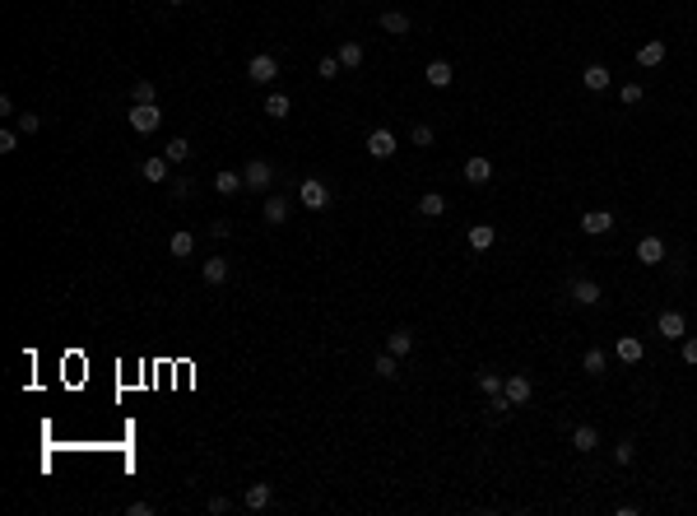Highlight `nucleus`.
Instances as JSON below:
<instances>
[{
  "mask_svg": "<svg viewBox=\"0 0 697 516\" xmlns=\"http://www.w3.org/2000/svg\"><path fill=\"white\" fill-rule=\"evenodd\" d=\"M135 135H154L163 126V112H158V102H131V112H126Z\"/></svg>",
  "mask_w": 697,
  "mask_h": 516,
  "instance_id": "1",
  "label": "nucleus"
},
{
  "mask_svg": "<svg viewBox=\"0 0 697 516\" xmlns=\"http://www.w3.org/2000/svg\"><path fill=\"white\" fill-rule=\"evenodd\" d=\"M246 79H251V84H275L279 79V61L270 56V52H256V56L246 61Z\"/></svg>",
  "mask_w": 697,
  "mask_h": 516,
  "instance_id": "2",
  "label": "nucleus"
},
{
  "mask_svg": "<svg viewBox=\"0 0 697 516\" xmlns=\"http://www.w3.org/2000/svg\"><path fill=\"white\" fill-rule=\"evenodd\" d=\"M298 200L307 205V210H326V205H330V186H326L321 177H307L298 186Z\"/></svg>",
  "mask_w": 697,
  "mask_h": 516,
  "instance_id": "3",
  "label": "nucleus"
},
{
  "mask_svg": "<svg viewBox=\"0 0 697 516\" xmlns=\"http://www.w3.org/2000/svg\"><path fill=\"white\" fill-rule=\"evenodd\" d=\"M242 181L251 186V191H266L270 181H275V163H266V158H251L242 168Z\"/></svg>",
  "mask_w": 697,
  "mask_h": 516,
  "instance_id": "4",
  "label": "nucleus"
},
{
  "mask_svg": "<svg viewBox=\"0 0 697 516\" xmlns=\"http://www.w3.org/2000/svg\"><path fill=\"white\" fill-rule=\"evenodd\" d=\"M400 149V140H395V131H386V126H376L372 135H367V154L372 158H391Z\"/></svg>",
  "mask_w": 697,
  "mask_h": 516,
  "instance_id": "5",
  "label": "nucleus"
},
{
  "mask_svg": "<svg viewBox=\"0 0 697 516\" xmlns=\"http://www.w3.org/2000/svg\"><path fill=\"white\" fill-rule=\"evenodd\" d=\"M270 503H275V484H246V493H242L246 512H266Z\"/></svg>",
  "mask_w": 697,
  "mask_h": 516,
  "instance_id": "6",
  "label": "nucleus"
},
{
  "mask_svg": "<svg viewBox=\"0 0 697 516\" xmlns=\"http://www.w3.org/2000/svg\"><path fill=\"white\" fill-rule=\"evenodd\" d=\"M614 359H619V363H642L646 359V344L637 335H619V340H614Z\"/></svg>",
  "mask_w": 697,
  "mask_h": 516,
  "instance_id": "7",
  "label": "nucleus"
},
{
  "mask_svg": "<svg viewBox=\"0 0 697 516\" xmlns=\"http://www.w3.org/2000/svg\"><path fill=\"white\" fill-rule=\"evenodd\" d=\"M502 391H507V400H511V404H525V400L535 395V382L525 377V372H511L507 382H502Z\"/></svg>",
  "mask_w": 697,
  "mask_h": 516,
  "instance_id": "8",
  "label": "nucleus"
},
{
  "mask_svg": "<svg viewBox=\"0 0 697 516\" xmlns=\"http://www.w3.org/2000/svg\"><path fill=\"white\" fill-rule=\"evenodd\" d=\"M609 228H614V214H609V210H586V214H581V233H586V237H604Z\"/></svg>",
  "mask_w": 697,
  "mask_h": 516,
  "instance_id": "9",
  "label": "nucleus"
},
{
  "mask_svg": "<svg viewBox=\"0 0 697 516\" xmlns=\"http://www.w3.org/2000/svg\"><path fill=\"white\" fill-rule=\"evenodd\" d=\"M465 181H470V186H484V181H493V163H488L484 154H470V158H465Z\"/></svg>",
  "mask_w": 697,
  "mask_h": 516,
  "instance_id": "10",
  "label": "nucleus"
},
{
  "mask_svg": "<svg viewBox=\"0 0 697 516\" xmlns=\"http://www.w3.org/2000/svg\"><path fill=\"white\" fill-rule=\"evenodd\" d=\"M140 177H144V181H154V186H163V181H167V177H172V163H167V158H163V154H154V158H144V163H140Z\"/></svg>",
  "mask_w": 697,
  "mask_h": 516,
  "instance_id": "11",
  "label": "nucleus"
},
{
  "mask_svg": "<svg viewBox=\"0 0 697 516\" xmlns=\"http://www.w3.org/2000/svg\"><path fill=\"white\" fill-rule=\"evenodd\" d=\"M655 330H660V340H684L688 335V321H684V312H660Z\"/></svg>",
  "mask_w": 697,
  "mask_h": 516,
  "instance_id": "12",
  "label": "nucleus"
},
{
  "mask_svg": "<svg viewBox=\"0 0 697 516\" xmlns=\"http://www.w3.org/2000/svg\"><path fill=\"white\" fill-rule=\"evenodd\" d=\"M637 260H642V265H660L665 260V242L655 233H646L642 242H637Z\"/></svg>",
  "mask_w": 697,
  "mask_h": 516,
  "instance_id": "13",
  "label": "nucleus"
},
{
  "mask_svg": "<svg viewBox=\"0 0 697 516\" xmlns=\"http://www.w3.org/2000/svg\"><path fill=\"white\" fill-rule=\"evenodd\" d=\"M581 79H586V89H590V93H604L609 84H614V70H609V66H600V61H590Z\"/></svg>",
  "mask_w": 697,
  "mask_h": 516,
  "instance_id": "14",
  "label": "nucleus"
},
{
  "mask_svg": "<svg viewBox=\"0 0 697 516\" xmlns=\"http://www.w3.org/2000/svg\"><path fill=\"white\" fill-rule=\"evenodd\" d=\"M423 79H428L432 89H451L455 70H451V61H428V70H423Z\"/></svg>",
  "mask_w": 697,
  "mask_h": 516,
  "instance_id": "15",
  "label": "nucleus"
},
{
  "mask_svg": "<svg viewBox=\"0 0 697 516\" xmlns=\"http://www.w3.org/2000/svg\"><path fill=\"white\" fill-rule=\"evenodd\" d=\"M465 242H470V251H488L493 242H498V228L493 224H475L470 233H465Z\"/></svg>",
  "mask_w": 697,
  "mask_h": 516,
  "instance_id": "16",
  "label": "nucleus"
},
{
  "mask_svg": "<svg viewBox=\"0 0 697 516\" xmlns=\"http://www.w3.org/2000/svg\"><path fill=\"white\" fill-rule=\"evenodd\" d=\"M200 280L214 284V289H219V284H228V260H223V256H210L205 265H200Z\"/></svg>",
  "mask_w": 697,
  "mask_h": 516,
  "instance_id": "17",
  "label": "nucleus"
},
{
  "mask_svg": "<svg viewBox=\"0 0 697 516\" xmlns=\"http://www.w3.org/2000/svg\"><path fill=\"white\" fill-rule=\"evenodd\" d=\"M572 303L595 307V303H600V284H595V280H572Z\"/></svg>",
  "mask_w": 697,
  "mask_h": 516,
  "instance_id": "18",
  "label": "nucleus"
},
{
  "mask_svg": "<svg viewBox=\"0 0 697 516\" xmlns=\"http://www.w3.org/2000/svg\"><path fill=\"white\" fill-rule=\"evenodd\" d=\"M214 191L219 196H237V191H246V181H242V172H232V168H223L219 177H214Z\"/></svg>",
  "mask_w": 697,
  "mask_h": 516,
  "instance_id": "19",
  "label": "nucleus"
},
{
  "mask_svg": "<svg viewBox=\"0 0 697 516\" xmlns=\"http://www.w3.org/2000/svg\"><path fill=\"white\" fill-rule=\"evenodd\" d=\"M167 251H172L177 260H186L191 251H196V233H186V228H177V233L167 237Z\"/></svg>",
  "mask_w": 697,
  "mask_h": 516,
  "instance_id": "20",
  "label": "nucleus"
},
{
  "mask_svg": "<svg viewBox=\"0 0 697 516\" xmlns=\"http://www.w3.org/2000/svg\"><path fill=\"white\" fill-rule=\"evenodd\" d=\"M572 447H576V451H586V456H590V451L600 447V433H595V428H590V424L572 428Z\"/></svg>",
  "mask_w": 697,
  "mask_h": 516,
  "instance_id": "21",
  "label": "nucleus"
},
{
  "mask_svg": "<svg viewBox=\"0 0 697 516\" xmlns=\"http://www.w3.org/2000/svg\"><path fill=\"white\" fill-rule=\"evenodd\" d=\"M660 61H665V42H660V37L642 42V52H637V66H646V70H651V66H660Z\"/></svg>",
  "mask_w": 697,
  "mask_h": 516,
  "instance_id": "22",
  "label": "nucleus"
},
{
  "mask_svg": "<svg viewBox=\"0 0 697 516\" xmlns=\"http://www.w3.org/2000/svg\"><path fill=\"white\" fill-rule=\"evenodd\" d=\"M419 214H423V219H442V214H446V196L442 191H428L419 200Z\"/></svg>",
  "mask_w": 697,
  "mask_h": 516,
  "instance_id": "23",
  "label": "nucleus"
},
{
  "mask_svg": "<svg viewBox=\"0 0 697 516\" xmlns=\"http://www.w3.org/2000/svg\"><path fill=\"white\" fill-rule=\"evenodd\" d=\"M372 372L381 377V382H395V377H400V359H395V354H376Z\"/></svg>",
  "mask_w": 697,
  "mask_h": 516,
  "instance_id": "24",
  "label": "nucleus"
},
{
  "mask_svg": "<svg viewBox=\"0 0 697 516\" xmlns=\"http://www.w3.org/2000/svg\"><path fill=\"white\" fill-rule=\"evenodd\" d=\"M410 349H414V335H410V330H391V335H386V354H395V359H405Z\"/></svg>",
  "mask_w": 697,
  "mask_h": 516,
  "instance_id": "25",
  "label": "nucleus"
},
{
  "mask_svg": "<svg viewBox=\"0 0 697 516\" xmlns=\"http://www.w3.org/2000/svg\"><path fill=\"white\" fill-rule=\"evenodd\" d=\"M381 28L405 37V33H410V14H405V10H386V14H381Z\"/></svg>",
  "mask_w": 697,
  "mask_h": 516,
  "instance_id": "26",
  "label": "nucleus"
},
{
  "mask_svg": "<svg viewBox=\"0 0 697 516\" xmlns=\"http://www.w3.org/2000/svg\"><path fill=\"white\" fill-rule=\"evenodd\" d=\"M288 112H293V107H288V93H270V98H266V116H270V121H284Z\"/></svg>",
  "mask_w": 697,
  "mask_h": 516,
  "instance_id": "27",
  "label": "nucleus"
},
{
  "mask_svg": "<svg viewBox=\"0 0 697 516\" xmlns=\"http://www.w3.org/2000/svg\"><path fill=\"white\" fill-rule=\"evenodd\" d=\"M163 158H167V163H186V158H191V140H181V135H177V140H167Z\"/></svg>",
  "mask_w": 697,
  "mask_h": 516,
  "instance_id": "28",
  "label": "nucleus"
},
{
  "mask_svg": "<svg viewBox=\"0 0 697 516\" xmlns=\"http://www.w3.org/2000/svg\"><path fill=\"white\" fill-rule=\"evenodd\" d=\"M266 224H288V200L284 196H270L266 200Z\"/></svg>",
  "mask_w": 697,
  "mask_h": 516,
  "instance_id": "29",
  "label": "nucleus"
},
{
  "mask_svg": "<svg viewBox=\"0 0 697 516\" xmlns=\"http://www.w3.org/2000/svg\"><path fill=\"white\" fill-rule=\"evenodd\" d=\"M335 56L344 61V70H358V66H363V42H344Z\"/></svg>",
  "mask_w": 697,
  "mask_h": 516,
  "instance_id": "30",
  "label": "nucleus"
},
{
  "mask_svg": "<svg viewBox=\"0 0 697 516\" xmlns=\"http://www.w3.org/2000/svg\"><path fill=\"white\" fill-rule=\"evenodd\" d=\"M131 102H158L154 79H135V84H131Z\"/></svg>",
  "mask_w": 697,
  "mask_h": 516,
  "instance_id": "31",
  "label": "nucleus"
},
{
  "mask_svg": "<svg viewBox=\"0 0 697 516\" xmlns=\"http://www.w3.org/2000/svg\"><path fill=\"white\" fill-rule=\"evenodd\" d=\"M619 98H623V107H637V102L646 98V89H642V84H637V79H628V84H623V89H619Z\"/></svg>",
  "mask_w": 697,
  "mask_h": 516,
  "instance_id": "32",
  "label": "nucleus"
},
{
  "mask_svg": "<svg viewBox=\"0 0 697 516\" xmlns=\"http://www.w3.org/2000/svg\"><path fill=\"white\" fill-rule=\"evenodd\" d=\"M581 368H586L590 377H604V349H586V359H581Z\"/></svg>",
  "mask_w": 697,
  "mask_h": 516,
  "instance_id": "33",
  "label": "nucleus"
},
{
  "mask_svg": "<svg viewBox=\"0 0 697 516\" xmlns=\"http://www.w3.org/2000/svg\"><path fill=\"white\" fill-rule=\"evenodd\" d=\"M502 382H507L502 372H479V391H484V395H498V391H502Z\"/></svg>",
  "mask_w": 697,
  "mask_h": 516,
  "instance_id": "34",
  "label": "nucleus"
},
{
  "mask_svg": "<svg viewBox=\"0 0 697 516\" xmlns=\"http://www.w3.org/2000/svg\"><path fill=\"white\" fill-rule=\"evenodd\" d=\"M432 140H437V131H432V126H414V131H410V145H419V149H428L432 145Z\"/></svg>",
  "mask_w": 697,
  "mask_h": 516,
  "instance_id": "35",
  "label": "nucleus"
},
{
  "mask_svg": "<svg viewBox=\"0 0 697 516\" xmlns=\"http://www.w3.org/2000/svg\"><path fill=\"white\" fill-rule=\"evenodd\" d=\"M340 70H344V61H340V56H321V61H316V75H321V79H335Z\"/></svg>",
  "mask_w": 697,
  "mask_h": 516,
  "instance_id": "36",
  "label": "nucleus"
},
{
  "mask_svg": "<svg viewBox=\"0 0 697 516\" xmlns=\"http://www.w3.org/2000/svg\"><path fill=\"white\" fill-rule=\"evenodd\" d=\"M19 131L23 135H37V131H42V116H37V112H19Z\"/></svg>",
  "mask_w": 697,
  "mask_h": 516,
  "instance_id": "37",
  "label": "nucleus"
},
{
  "mask_svg": "<svg viewBox=\"0 0 697 516\" xmlns=\"http://www.w3.org/2000/svg\"><path fill=\"white\" fill-rule=\"evenodd\" d=\"M632 456H637L632 442H619V447H614V465H632Z\"/></svg>",
  "mask_w": 697,
  "mask_h": 516,
  "instance_id": "38",
  "label": "nucleus"
},
{
  "mask_svg": "<svg viewBox=\"0 0 697 516\" xmlns=\"http://www.w3.org/2000/svg\"><path fill=\"white\" fill-rule=\"evenodd\" d=\"M19 135L23 131H0V154H14V149H19Z\"/></svg>",
  "mask_w": 697,
  "mask_h": 516,
  "instance_id": "39",
  "label": "nucleus"
},
{
  "mask_svg": "<svg viewBox=\"0 0 697 516\" xmlns=\"http://www.w3.org/2000/svg\"><path fill=\"white\" fill-rule=\"evenodd\" d=\"M191 186H196L191 177H177L172 186H167V191H172V200H186V196H191Z\"/></svg>",
  "mask_w": 697,
  "mask_h": 516,
  "instance_id": "40",
  "label": "nucleus"
},
{
  "mask_svg": "<svg viewBox=\"0 0 697 516\" xmlns=\"http://www.w3.org/2000/svg\"><path fill=\"white\" fill-rule=\"evenodd\" d=\"M684 363L697 368V335H684Z\"/></svg>",
  "mask_w": 697,
  "mask_h": 516,
  "instance_id": "41",
  "label": "nucleus"
},
{
  "mask_svg": "<svg viewBox=\"0 0 697 516\" xmlns=\"http://www.w3.org/2000/svg\"><path fill=\"white\" fill-rule=\"evenodd\" d=\"M228 507H232V503H228V498H223V493H214V498H210V512H214V516H223V512H228Z\"/></svg>",
  "mask_w": 697,
  "mask_h": 516,
  "instance_id": "42",
  "label": "nucleus"
},
{
  "mask_svg": "<svg viewBox=\"0 0 697 516\" xmlns=\"http://www.w3.org/2000/svg\"><path fill=\"white\" fill-rule=\"evenodd\" d=\"M126 512H131V516H154V507H149V503H131Z\"/></svg>",
  "mask_w": 697,
  "mask_h": 516,
  "instance_id": "43",
  "label": "nucleus"
},
{
  "mask_svg": "<svg viewBox=\"0 0 697 516\" xmlns=\"http://www.w3.org/2000/svg\"><path fill=\"white\" fill-rule=\"evenodd\" d=\"M172 5H191V0H172Z\"/></svg>",
  "mask_w": 697,
  "mask_h": 516,
  "instance_id": "44",
  "label": "nucleus"
}]
</instances>
